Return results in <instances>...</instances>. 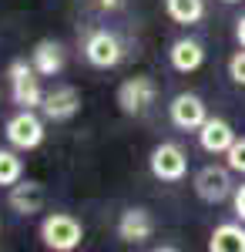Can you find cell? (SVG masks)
Here are the masks:
<instances>
[{"label":"cell","mask_w":245,"mask_h":252,"mask_svg":"<svg viewBox=\"0 0 245 252\" xmlns=\"http://www.w3.org/2000/svg\"><path fill=\"white\" fill-rule=\"evenodd\" d=\"M84 239V229L71 212H51L40 222V242L54 252H74Z\"/></svg>","instance_id":"obj_1"},{"label":"cell","mask_w":245,"mask_h":252,"mask_svg":"<svg viewBox=\"0 0 245 252\" xmlns=\"http://www.w3.org/2000/svg\"><path fill=\"white\" fill-rule=\"evenodd\" d=\"M7 81H10V94H14V104L20 108H34L37 111L40 104H44V91H40V74L34 64H27V61H10V67H7Z\"/></svg>","instance_id":"obj_2"},{"label":"cell","mask_w":245,"mask_h":252,"mask_svg":"<svg viewBox=\"0 0 245 252\" xmlns=\"http://www.w3.org/2000/svg\"><path fill=\"white\" fill-rule=\"evenodd\" d=\"M148 168L158 182H182L188 175V155L182 145L175 141H161L151 148V158H148Z\"/></svg>","instance_id":"obj_3"},{"label":"cell","mask_w":245,"mask_h":252,"mask_svg":"<svg viewBox=\"0 0 245 252\" xmlns=\"http://www.w3.org/2000/svg\"><path fill=\"white\" fill-rule=\"evenodd\" d=\"M3 135L10 141V148H20V152H31L44 141V121L34 115V108H20L17 115L7 121Z\"/></svg>","instance_id":"obj_4"},{"label":"cell","mask_w":245,"mask_h":252,"mask_svg":"<svg viewBox=\"0 0 245 252\" xmlns=\"http://www.w3.org/2000/svg\"><path fill=\"white\" fill-rule=\"evenodd\" d=\"M232 168H222V165H205V168H198L195 172V195L202 198V202H208V205H218V202H225L228 195L235 192L232 189Z\"/></svg>","instance_id":"obj_5"},{"label":"cell","mask_w":245,"mask_h":252,"mask_svg":"<svg viewBox=\"0 0 245 252\" xmlns=\"http://www.w3.org/2000/svg\"><path fill=\"white\" fill-rule=\"evenodd\" d=\"M154 97H158V84L148 74H134V78L121 81V88H118V108L124 115H141V111H148V104H154Z\"/></svg>","instance_id":"obj_6"},{"label":"cell","mask_w":245,"mask_h":252,"mask_svg":"<svg viewBox=\"0 0 245 252\" xmlns=\"http://www.w3.org/2000/svg\"><path fill=\"white\" fill-rule=\"evenodd\" d=\"M84 58H88L91 67L108 71V67H118V64H121L124 47H121L118 34H111V31H94L91 37L84 40Z\"/></svg>","instance_id":"obj_7"},{"label":"cell","mask_w":245,"mask_h":252,"mask_svg":"<svg viewBox=\"0 0 245 252\" xmlns=\"http://www.w3.org/2000/svg\"><path fill=\"white\" fill-rule=\"evenodd\" d=\"M168 118H171V125L182 128V131H198V128L205 125V118H208V108H205V101H202L198 94L182 91V94L171 97Z\"/></svg>","instance_id":"obj_8"},{"label":"cell","mask_w":245,"mask_h":252,"mask_svg":"<svg viewBox=\"0 0 245 252\" xmlns=\"http://www.w3.org/2000/svg\"><path fill=\"white\" fill-rule=\"evenodd\" d=\"M154 235V219H151L148 209L134 205V209H124L121 219H118V239L128 242V246H141Z\"/></svg>","instance_id":"obj_9"},{"label":"cell","mask_w":245,"mask_h":252,"mask_svg":"<svg viewBox=\"0 0 245 252\" xmlns=\"http://www.w3.org/2000/svg\"><path fill=\"white\" fill-rule=\"evenodd\" d=\"M40 111H44L47 121H71V118L81 111V94H77V88L74 84H61V88H54L51 94H44Z\"/></svg>","instance_id":"obj_10"},{"label":"cell","mask_w":245,"mask_h":252,"mask_svg":"<svg viewBox=\"0 0 245 252\" xmlns=\"http://www.w3.org/2000/svg\"><path fill=\"white\" fill-rule=\"evenodd\" d=\"M7 205L17 215H37L44 209V185L40 182H31V178L14 182L10 192H7Z\"/></svg>","instance_id":"obj_11"},{"label":"cell","mask_w":245,"mask_h":252,"mask_svg":"<svg viewBox=\"0 0 245 252\" xmlns=\"http://www.w3.org/2000/svg\"><path fill=\"white\" fill-rule=\"evenodd\" d=\"M235 141V131L225 118H205V125L198 128V145L208 155H225Z\"/></svg>","instance_id":"obj_12"},{"label":"cell","mask_w":245,"mask_h":252,"mask_svg":"<svg viewBox=\"0 0 245 252\" xmlns=\"http://www.w3.org/2000/svg\"><path fill=\"white\" fill-rule=\"evenodd\" d=\"M168 61L178 74H191V71H198L205 64V47L195 37H178L168 51Z\"/></svg>","instance_id":"obj_13"},{"label":"cell","mask_w":245,"mask_h":252,"mask_svg":"<svg viewBox=\"0 0 245 252\" xmlns=\"http://www.w3.org/2000/svg\"><path fill=\"white\" fill-rule=\"evenodd\" d=\"M31 64L37 67L40 78H54L64 71V47L57 44V40H37V47H34V54H31Z\"/></svg>","instance_id":"obj_14"},{"label":"cell","mask_w":245,"mask_h":252,"mask_svg":"<svg viewBox=\"0 0 245 252\" xmlns=\"http://www.w3.org/2000/svg\"><path fill=\"white\" fill-rule=\"evenodd\" d=\"M208 252H245V225L239 222H222L208 239Z\"/></svg>","instance_id":"obj_15"},{"label":"cell","mask_w":245,"mask_h":252,"mask_svg":"<svg viewBox=\"0 0 245 252\" xmlns=\"http://www.w3.org/2000/svg\"><path fill=\"white\" fill-rule=\"evenodd\" d=\"M165 10L175 24H198L205 17V0H165Z\"/></svg>","instance_id":"obj_16"},{"label":"cell","mask_w":245,"mask_h":252,"mask_svg":"<svg viewBox=\"0 0 245 252\" xmlns=\"http://www.w3.org/2000/svg\"><path fill=\"white\" fill-rule=\"evenodd\" d=\"M24 178V161L17 158V152H10V148H0V185H14Z\"/></svg>","instance_id":"obj_17"},{"label":"cell","mask_w":245,"mask_h":252,"mask_svg":"<svg viewBox=\"0 0 245 252\" xmlns=\"http://www.w3.org/2000/svg\"><path fill=\"white\" fill-rule=\"evenodd\" d=\"M225 161H228L232 172L245 175V138H235V141H232V148L225 152Z\"/></svg>","instance_id":"obj_18"},{"label":"cell","mask_w":245,"mask_h":252,"mask_svg":"<svg viewBox=\"0 0 245 252\" xmlns=\"http://www.w3.org/2000/svg\"><path fill=\"white\" fill-rule=\"evenodd\" d=\"M228 78L245 88V47H239V51L228 58Z\"/></svg>","instance_id":"obj_19"},{"label":"cell","mask_w":245,"mask_h":252,"mask_svg":"<svg viewBox=\"0 0 245 252\" xmlns=\"http://www.w3.org/2000/svg\"><path fill=\"white\" fill-rule=\"evenodd\" d=\"M232 205H235V215L245 222V185H239V189L232 192Z\"/></svg>","instance_id":"obj_20"},{"label":"cell","mask_w":245,"mask_h":252,"mask_svg":"<svg viewBox=\"0 0 245 252\" xmlns=\"http://www.w3.org/2000/svg\"><path fill=\"white\" fill-rule=\"evenodd\" d=\"M235 40H239V47H245V14L235 20Z\"/></svg>","instance_id":"obj_21"},{"label":"cell","mask_w":245,"mask_h":252,"mask_svg":"<svg viewBox=\"0 0 245 252\" xmlns=\"http://www.w3.org/2000/svg\"><path fill=\"white\" fill-rule=\"evenodd\" d=\"M128 0H97V7H104V10H121Z\"/></svg>","instance_id":"obj_22"},{"label":"cell","mask_w":245,"mask_h":252,"mask_svg":"<svg viewBox=\"0 0 245 252\" xmlns=\"http://www.w3.org/2000/svg\"><path fill=\"white\" fill-rule=\"evenodd\" d=\"M222 3H239V0H222Z\"/></svg>","instance_id":"obj_23"}]
</instances>
